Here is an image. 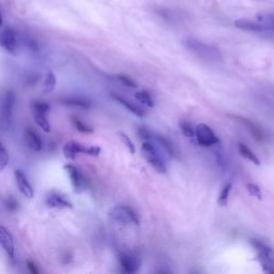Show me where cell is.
<instances>
[{
    "label": "cell",
    "instance_id": "1",
    "mask_svg": "<svg viewBox=\"0 0 274 274\" xmlns=\"http://www.w3.org/2000/svg\"><path fill=\"white\" fill-rule=\"evenodd\" d=\"M15 103V92L12 89L6 90L0 101V130L4 132L10 130L12 126Z\"/></svg>",
    "mask_w": 274,
    "mask_h": 274
},
{
    "label": "cell",
    "instance_id": "2",
    "mask_svg": "<svg viewBox=\"0 0 274 274\" xmlns=\"http://www.w3.org/2000/svg\"><path fill=\"white\" fill-rule=\"evenodd\" d=\"M79 153H84L91 156H99V154L101 153V148L98 146L86 147L77 143L75 140H71L65 145L64 155L68 160H75Z\"/></svg>",
    "mask_w": 274,
    "mask_h": 274
},
{
    "label": "cell",
    "instance_id": "3",
    "mask_svg": "<svg viewBox=\"0 0 274 274\" xmlns=\"http://www.w3.org/2000/svg\"><path fill=\"white\" fill-rule=\"evenodd\" d=\"M0 46L9 54L16 56L19 52V38L17 33L12 28H6L0 31Z\"/></svg>",
    "mask_w": 274,
    "mask_h": 274
},
{
    "label": "cell",
    "instance_id": "4",
    "mask_svg": "<svg viewBox=\"0 0 274 274\" xmlns=\"http://www.w3.org/2000/svg\"><path fill=\"white\" fill-rule=\"evenodd\" d=\"M111 216L116 222L122 223V224H130L133 223L138 225L139 224V217L136 212L129 206H118L115 208Z\"/></svg>",
    "mask_w": 274,
    "mask_h": 274
},
{
    "label": "cell",
    "instance_id": "5",
    "mask_svg": "<svg viewBox=\"0 0 274 274\" xmlns=\"http://www.w3.org/2000/svg\"><path fill=\"white\" fill-rule=\"evenodd\" d=\"M141 150H143V153L147 162L151 165L157 173L165 174L167 172L164 162L162 161V158L158 156L155 148L151 144L148 143V141H144L143 146H141Z\"/></svg>",
    "mask_w": 274,
    "mask_h": 274
},
{
    "label": "cell",
    "instance_id": "6",
    "mask_svg": "<svg viewBox=\"0 0 274 274\" xmlns=\"http://www.w3.org/2000/svg\"><path fill=\"white\" fill-rule=\"evenodd\" d=\"M65 170L72 183L75 193H83L87 189V179L82 171L73 164H66Z\"/></svg>",
    "mask_w": 274,
    "mask_h": 274
},
{
    "label": "cell",
    "instance_id": "7",
    "mask_svg": "<svg viewBox=\"0 0 274 274\" xmlns=\"http://www.w3.org/2000/svg\"><path fill=\"white\" fill-rule=\"evenodd\" d=\"M195 136L198 144L204 147H210L220 143V138L215 135L214 131L206 123H200L195 128Z\"/></svg>",
    "mask_w": 274,
    "mask_h": 274
},
{
    "label": "cell",
    "instance_id": "8",
    "mask_svg": "<svg viewBox=\"0 0 274 274\" xmlns=\"http://www.w3.org/2000/svg\"><path fill=\"white\" fill-rule=\"evenodd\" d=\"M118 260L120 268L125 274H136L141 266L139 258L130 253H120Z\"/></svg>",
    "mask_w": 274,
    "mask_h": 274
},
{
    "label": "cell",
    "instance_id": "9",
    "mask_svg": "<svg viewBox=\"0 0 274 274\" xmlns=\"http://www.w3.org/2000/svg\"><path fill=\"white\" fill-rule=\"evenodd\" d=\"M251 244L257 254V257L261 263H274V250L266 243L257 239H252Z\"/></svg>",
    "mask_w": 274,
    "mask_h": 274
},
{
    "label": "cell",
    "instance_id": "10",
    "mask_svg": "<svg viewBox=\"0 0 274 274\" xmlns=\"http://www.w3.org/2000/svg\"><path fill=\"white\" fill-rule=\"evenodd\" d=\"M0 244L7 253L8 257L14 259L15 257V244L11 233L4 226H0Z\"/></svg>",
    "mask_w": 274,
    "mask_h": 274
},
{
    "label": "cell",
    "instance_id": "11",
    "mask_svg": "<svg viewBox=\"0 0 274 274\" xmlns=\"http://www.w3.org/2000/svg\"><path fill=\"white\" fill-rule=\"evenodd\" d=\"M111 96L115 100L117 101L118 103H120L121 105L125 106V107L130 111L132 114H134L135 116L137 117H140V118H144L146 116V111L144 108L139 107L138 105H136L135 103L129 101L127 98H125V96H122L118 93H115V92H111Z\"/></svg>",
    "mask_w": 274,
    "mask_h": 274
},
{
    "label": "cell",
    "instance_id": "12",
    "mask_svg": "<svg viewBox=\"0 0 274 274\" xmlns=\"http://www.w3.org/2000/svg\"><path fill=\"white\" fill-rule=\"evenodd\" d=\"M25 141L27 146L35 152H40L43 149V140L38 134V132L32 128L25 130Z\"/></svg>",
    "mask_w": 274,
    "mask_h": 274
},
{
    "label": "cell",
    "instance_id": "13",
    "mask_svg": "<svg viewBox=\"0 0 274 274\" xmlns=\"http://www.w3.org/2000/svg\"><path fill=\"white\" fill-rule=\"evenodd\" d=\"M15 176V180H16V184L17 187H19L21 193L25 197L27 198H32L34 195V191L31 187L30 182L28 181L27 177L25 176V174L21 171H15L14 173Z\"/></svg>",
    "mask_w": 274,
    "mask_h": 274
},
{
    "label": "cell",
    "instance_id": "14",
    "mask_svg": "<svg viewBox=\"0 0 274 274\" xmlns=\"http://www.w3.org/2000/svg\"><path fill=\"white\" fill-rule=\"evenodd\" d=\"M46 205L49 208H58V209H66V208H73L72 204L63 195L58 193H51L46 199Z\"/></svg>",
    "mask_w": 274,
    "mask_h": 274
},
{
    "label": "cell",
    "instance_id": "15",
    "mask_svg": "<svg viewBox=\"0 0 274 274\" xmlns=\"http://www.w3.org/2000/svg\"><path fill=\"white\" fill-rule=\"evenodd\" d=\"M60 102L66 106H71V107H78L88 109L91 107V101L82 96H69V98L61 99Z\"/></svg>",
    "mask_w": 274,
    "mask_h": 274
},
{
    "label": "cell",
    "instance_id": "16",
    "mask_svg": "<svg viewBox=\"0 0 274 274\" xmlns=\"http://www.w3.org/2000/svg\"><path fill=\"white\" fill-rule=\"evenodd\" d=\"M235 26L238 29H241L244 31L258 32V31H262L264 29V27L261 24L256 23L251 20H245V19H240V20L235 21Z\"/></svg>",
    "mask_w": 274,
    "mask_h": 274
},
{
    "label": "cell",
    "instance_id": "17",
    "mask_svg": "<svg viewBox=\"0 0 274 274\" xmlns=\"http://www.w3.org/2000/svg\"><path fill=\"white\" fill-rule=\"evenodd\" d=\"M239 121H241L242 123H244V125L250 129L251 131V134L254 136L255 139H257L258 141H262L263 138H264V135H263V132L262 130H260V128L257 126V125H255L254 122H252L251 120L249 119H246V118H242V117H238L237 118Z\"/></svg>",
    "mask_w": 274,
    "mask_h": 274
},
{
    "label": "cell",
    "instance_id": "18",
    "mask_svg": "<svg viewBox=\"0 0 274 274\" xmlns=\"http://www.w3.org/2000/svg\"><path fill=\"white\" fill-rule=\"evenodd\" d=\"M238 150H239V153L244 157L246 158V160H249L250 162H252L253 164L255 165H257L259 166L260 165V161H259V158L258 156L256 155L252 150L247 147L245 144L243 143H239L238 144Z\"/></svg>",
    "mask_w": 274,
    "mask_h": 274
},
{
    "label": "cell",
    "instance_id": "19",
    "mask_svg": "<svg viewBox=\"0 0 274 274\" xmlns=\"http://www.w3.org/2000/svg\"><path fill=\"white\" fill-rule=\"evenodd\" d=\"M57 85V78L56 75L49 71V72L46 74L45 78L43 81V90L45 93H49L51 91H54L55 87Z\"/></svg>",
    "mask_w": 274,
    "mask_h": 274
},
{
    "label": "cell",
    "instance_id": "20",
    "mask_svg": "<svg viewBox=\"0 0 274 274\" xmlns=\"http://www.w3.org/2000/svg\"><path fill=\"white\" fill-rule=\"evenodd\" d=\"M71 121H72L75 129L78 132H81V133H84V134H92L93 133V129L89 125H87V123H85L83 120H81L79 118L73 116L72 118H71Z\"/></svg>",
    "mask_w": 274,
    "mask_h": 274
},
{
    "label": "cell",
    "instance_id": "21",
    "mask_svg": "<svg viewBox=\"0 0 274 274\" xmlns=\"http://www.w3.org/2000/svg\"><path fill=\"white\" fill-rule=\"evenodd\" d=\"M33 114V119L35 123L45 132V133H49L50 132V125L46 118V115L44 114H39V113H32Z\"/></svg>",
    "mask_w": 274,
    "mask_h": 274
},
{
    "label": "cell",
    "instance_id": "22",
    "mask_svg": "<svg viewBox=\"0 0 274 274\" xmlns=\"http://www.w3.org/2000/svg\"><path fill=\"white\" fill-rule=\"evenodd\" d=\"M232 188H233V185L232 183L229 182V183H226L223 189L221 190V193H220V195H218V204L224 207L227 205V202H228V199H229V196H231V192H232Z\"/></svg>",
    "mask_w": 274,
    "mask_h": 274
},
{
    "label": "cell",
    "instance_id": "23",
    "mask_svg": "<svg viewBox=\"0 0 274 274\" xmlns=\"http://www.w3.org/2000/svg\"><path fill=\"white\" fill-rule=\"evenodd\" d=\"M135 98L141 104L148 106V107H153V106H154V102H153V100L151 98V95H150L149 92H147L146 90H140V91L136 92L135 93Z\"/></svg>",
    "mask_w": 274,
    "mask_h": 274
},
{
    "label": "cell",
    "instance_id": "24",
    "mask_svg": "<svg viewBox=\"0 0 274 274\" xmlns=\"http://www.w3.org/2000/svg\"><path fill=\"white\" fill-rule=\"evenodd\" d=\"M158 143H160L162 145V147L165 149V151L169 153L171 156H175L176 155V150H175V147L173 145L172 141L169 139L164 137L163 135H157L156 136Z\"/></svg>",
    "mask_w": 274,
    "mask_h": 274
},
{
    "label": "cell",
    "instance_id": "25",
    "mask_svg": "<svg viewBox=\"0 0 274 274\" xmlns=\"http://www.w3.org/2000/svg\"><path fill=\"white\" fill-rule=\"evenodd\" d=\"M32 113H39L46 115L50 111V105L44 101H34L32 103Z\"/></svg>",
    "mask_w": 274,
    "mask_h": 274
},
{
    "label": "cell",
    "instance_id": "26",
    "mask_svg": "<svg viewBox=\"0 0 274 274\" xmlns=\"http://www.w3.org/2000/svg\"><path fill=\"white\" fill-rule=\"evenodd\" d=\"M9 161H10V156H9L8 150L2 143H0V173L8 166Z\"/></svg>",
    "mask_w": 274,
    "mask_h": 274
},
{
    "label": "cell",
    "instance_id": "27",
    "mask_svg": "<svg viewBox=\"0 0 274 274\" xmlns=\"http://www.w3.org/2000/svg\"><path fill=\"white\" fill-rule=\"evenodd\" d=\"M179 127L182 131L183 135H185L187 137H193L194 135H195V129L193 128V126L191 125L190 122L185 121V120H181L179 122Z\"/></svg>",
    "mask_w": 274,
    "mask_h": 274
},
{
    "label": "cell",
    "instance_id": "28",
    "mask_svg": "<svg viewBox=\"0 0 274 274\" xmlns=\"http://www.w3.org/2000/svg\"><path fill=\"white\" fill-rule=\"evenodd\" d=\"M119 137L120 139L122 140V143L126 145V147L128 148L129 151L132 153V154H134L135 153V146L133 144V141L131 140V138L127 135L123 133V132H119Z\"/></svg>",
    "mask_w": 274,
    "mask_h": 274
},
{
    "label": "cell",
    "instance_id": "29",
    "mask_svg": "<svg viewBox=\"0 0 274 274\" xmlns=\"http://www.w3.org/2000/svg\"><path fill=\"white\" fill-rule=\"evenodd\" d=\"M117 79L118 81L123 84L125 86L129 87V88H137V83L134 81L133 78H131L130 76L128 75H123V74H120V75H117Z\"/></svg>",
    "mask_w": 274,
    "mask_h": 274
},
{
    "label": "cell",
    "instance_id": "30",
    "mask_svg": "<svg viewBox=\"0 0 274 274\" xmlns=\"http://www.w3.org/2000/svg\"><path fill=\"white\" fill-rule=\"evenodd\" d=\"M137 133H138L139 138H141L145 141H148V143H150V140L152 139L151 131H150L147 127H139L137 130Z\"/></svg>",
    "mask_w": 274,
    "mask_h": 274
},
{
    "label": "cell",
    "instance_id": "31",
    "mask_svg": "<svg viewBox=\"0 0 274 274\" xmlns=\"http://www.w3.org/2000/svg\"><path fill=\"white\" fill-rule=\"evenodd\" d=\"M246 189L247 191H249V193L251 194L252 196L256 197V198H258V199H261L262 195H261V191L259 189V187L257 184H255V183H247L246 184Z\"/></svg>",
    "mask_w": 274,
    "mask_h": 274
},
{
    "label": "cell",
    "instance_id": "32",
    "mask_svg": "<svg viewBox=\"0 0 274 274\" xmlns=\"http://www.w3.org/2000/svg\"><path fill=\"white\" fill-rule=\"evenodd\" d=\"M5 206L7 207V209L9 211H11V212H14L17 210V208H19V202L16 201L15 198L11 197V196H9L5 202Z\"/></svg>",
    "mask_w": 274,
    "mask_h": 274
},
{
    "label": "cell",
    "instance_id": "33",
    "mask_svg": "<svg viewBox=\"0 0 274 274\" xmlns=\"http://www.w3.org/2000/svg\"><path fill=\"white\" fill-rule=\"evenodd\" d=\"M25 44L27 45V47L29 49H31L32 51H37L39 49V46H38V43L35 42L33 39L31 38H26L25 39Z\"/></svg>",
    "mask_w": 274,
    "mask_h": 274
},
{
    "label": "cell",
    "instance_id": "34",
    "mask_svg": "<svg viewBox=\"0 0 274 274\" xmlns=\"http://www.w3.org/2000/svg\"><path fill=\"white\" fill-rule=\"evenodd\" d=\"M264 274H274V263H261Z\"/></svg>",
    "mask_w": 274,
    "mask_h": 274
},
{
    "label": "cell",
    "instance_id": "35",
    "mask_svg": "<svg viewBox=\"0 0 274 274\" xmlns=\"http://www.w3.org/2000/svg\"><path fill=\"white\" fill-rule=\"evenodd\" d=\"M26 264H27V269L30 272V274H40L37 266H35V264L31 260H27Z\"/></svg>",
    "mask_w": 274,
    "mask_h": 274
},
{
    "label": "cell",
    "instance_id": "36",
    "mask_svg": "<svg viewBox=\"0 0 274 274\" xmlns=\"http://www.w3.org/2000/svg\"><path fill=\"white\" fill-rule=\"evenodd\" d=\"M156 274H174V273L169 269H160L156 272Z\"/></svg>",
    "mask_w": 274,
    "mask_h": 274
},
{
    "label": "cell",
    "instance_id": "37",
    "mask_svg": "<svg viewBox=\"0 0 274 274\" xmlns=\"http://www.w3.org/2000/svg\"><path fill=\"white\" fill-rule=\"evenodd\" d=\"M3 23H4V19H3L2 12H0V27H2V26H3Z\"/></svg>",
    "mask_w": 274,
    "mask_h": 274
},
{
    "label": "cell",
    "instance_id": "38",
    "mask_svg": "<svg viewBox=\"0 0 274 274\" xmlns=\"http://www.w3.org/2000/svg\"><path fill=\"white\" fill-rule=\"evenodd\" d=\"M190 274H200V273L197 271H192V272H190Z\"/></svg>",
    "mask_w": 274,
    "mask_h": 274
}]
</instances>
